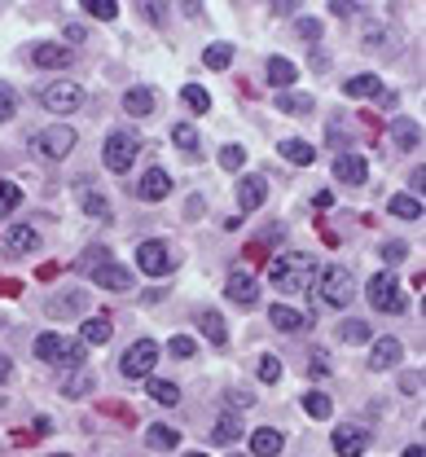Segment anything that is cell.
Masks as SVG:
<instances>
[{
	"instance_id": "obj_1",
	"label": "cell",
	"mask_w": 426,
	"mask_h": 457,
	"mask_svg": "<svg viewBox=\"0 0 426 457\" xmlns=\"http://www.w3.org/2000/svg\"><path fill=\"white\" fill-rule=\"evenodd\" d=\"M268 278H273V286L282 290V295H304L307 286H312V255H304V251H291V255H277L273 264H268Z\"/></svg>"
},
{
	"instance_id": "obj_2",
	"label": "cell",
	"mask_w": 426,
	"mask_h": 457,
	"mask_svg": "<svg viewBox=\"0 0 426 457\" xmlns=\"http://www.w3.org/2000/svg\"><path fill=\"white\" fill-rule=\"evenodd\" d=\"M312 282H316V295H321L330 308H343V303L352 299V290H356L348 264H321V273H316Z\"/></svg>"
},
{
	"instance_id": "obj_3",
	"label": "cell",
	"mask_w": 426,
	"mask_h": 457,
	"mask_svg": "<svg viewBox=\"0 0 426 457\" xmlns=\"http://www.w3.org/2000/svg\"><path fill=\"white\" fill-rule=\"evenodd\" d=\"M136 150H141V141H136V132H127V128H119V132H111L106 137V145H102V163L115 171V176H123V171L136 163Z\"/></svg>"
},
{
	"instance_id": "obj_4",
	"label": "cell",
	"mask_w": 426,
	"mask_h": 457,
	"mask_svg": "<svg viewBox=\"0 0 426 457\" xmlns=\"http://www.w3.org/2000/svg\"><path fill=\"white\" fill-rule=\"evenodd\" d=\"M365 299L378 312H405V308H409V299H405V290L396 282V273H373L365 286Z\"/></svg>"
},
{
	"instance_id": "obj_5",
	"label": "cell",
	"mask_w": 426,
	"mask_h": 457,
	"mask_svg": "<svg viewBox=\"0 0 426 457\" xmlns=\"http://www.w3.org/2000/svg\"><path fill=\"white\" fill-rule=\"evenodd\" d=\"M31 150H36L40 159H66V154L75 150V128H70V123H49V128H40V132L31 137Z\"/></svg>"
},
{
	"instance_id": "obj_6",
	"label": "cell",
	"mask_w": 426,
	"mask_h": 457,
	"mask_svg": "<svg viewBox=\"0 0 426 457\" xmlns=\"http://www.w3.org/2000/svg\"><path fill=\"white\" fill-rule=\"evenodd\" d=\"M84 343H70L66 335H40L36 339V356L40 361H58V365H70V370H84Z\"/></svg>"
},
{
	"instance_id": "obj_7",
	"label": "cell",
	"mask_w": 426,
	"mask_h": 457,
	"mask_svg": "<svg viewBox=\"0 0 426 457\" xmlns=\"http://www.w3.org/2000/svg\"><path fill=\"white\" fill-rule=\"evenodd\" d=\"M40 102H45V111H53L66 119V114H75L84 106V88H79L75 79H53V84L40 88Z\"/></svg>"
},
{
	"instance_id": "obj_8",
	"label": "cell",
	"mask_w": 426,
	"mask_h": 457,
	"mask_svg": "<svg viewBox=\"0 0 426 457\" xmlns=\"http://www.w3.org/2000/svg\"><path fill=\"white\" fill-rule=\"evenodd\" d=\"M154 361H159V343L154 339H136L127 352H123V361H119V374L123 378H150V370H154Z\"/></svg>"
},
{
	"instance_id": "obj_9",
	"label": "cell",
	"mask_w": 426,
	"mask_h": 457,
	"mask_svg": "<svg viewBox=\"0 0 426 457\" xmlns=\"http://www.w3.org/2000/svg\"><path fill=\"white\" fill-rule=\"evenodd\" d=\"M136 269H141L145 278H168V273H172V251H168L163 242H141V246H136Z\"/></svg>"
},
{
	"instance_id": "obj_10",
	"label": "cell",
	"mask_w": 426,
	"mask_h": 457,
	"mask_svg": "<svg viewBox=\"0 0 426 457\" xmlns=\"http://www.w3.org/2000/svg\"><path fill=\"white\" fill-rule=\"evenodd\" d=\"M233 194H238L242 216H246V212H259V207H264V198H268V180L250 171V176H242V180H238V189H233Z\"/></svg>"
},
{
	"instance_id": "obj_11",
	"label": "cell",
	"mask_w": 426,
	"mask_h": 457,
	"mask_svg": "<svg viewBox=\"0 0 426 457\" xmlns=\"http://www.w3.org/2000/svg\"><path fill=\"white\" fill-rule=\"evenodd\" d=\"M400 356H405V347H400V339H391V335H382V339H373V347H369V370H396L400 365Z\"/></svg>"
},
{
	"instance_id": "obj_12",
	"label": "cell",
	"mask_w": 426,
	"mask_h": 457,
	"mask_svg": "<svg viewBox=\"0 0 426 457\" xmlns=\"http://www.w3.org/2000/svg\"><path fill=\"white\" fill-rule=\"evenodd\" d=\"M88 278L102 286V290H127V286H132V269H127V264H115V260H102Z\"/></svg>"
},
{
	"instance_id": "obj_13",
	"label": "cell",
	"mask_w": 426,
	"mask_h": 457,
	"mask_svg": "<svg viewBox=\"0 0 426 457\" xmlns=\"http://www.w3.org/2000/svg\"><path fill=\"white\" fill-rule=\"evenodd\" d=\"M365 449H369L365 427H339V431H334V453L339 457H361Z\"/></svg>"
},
{
	"instance_id": "obj_14",
	"label": "cell",
	"mask_w": 426,
	"mask_h": 457,
	"mask_svg": "<svg viewBox=\"0 0 426 457\" xmlns=\"http://www.w3.org/2000/svg\"><path fill=\"white\" fill-rule=\"evenodd\" d=\"M225 299H233L242 312H250L259 303V286H255V278H246V273H233L229 286H225Z\"/></svg>"
},
{
	"instance_id": "obj_15",
	"label": "cell",
	"mask_w": 426,
	"mask_h": 457,
	"mask_svg": "<svg viewBox=\"0 0 426 457\" xmlns=\"http://www.w3.org/2000/svg\"><path fill=\"white\" fill-rule=\"evenodd\" d=\"M136 194L145 198V203H163L168 194H172V176L163 168H150L145 176H141V185H136Z\"/></svg>"
},
{
	"instance_id": "obj_16",
	"label": "cell",
	"mask_w": 426,
	"mask_h": 457,
	"mask_svg": "<svg viewBox=\"0 0 426 457\" xmlns=\"http://www.w3.org/2000/svg\"><path fill=\"white\" fill-rule=\"evenodd\" d=\"M70 49H66V45H53V40H45V45H36V49H31V62H36V66H45V71H66V66H70Z\"/></svg>"
},
{
	"instance_id": "obj_17",
	"label": "cell",
	"mask_w": 426,
	"mask_h": 457,
	"mask_svg": "<svg viewBox=\"0 0 426 457\" xmlns=\"http://www.w3.org/2000/svg\"><path fill=\"white\" fill-rule=\"evenodd\" d=\"M268 321H273V330H286V335H295V330L312 326L316 317H304V312H295V308H286V303H273V308H268Z\"/></svg>"
},
{
	"instance_id": "obj_18",
	"label": "cell",
	"mask_w": 426,
	"mask_h": 457,
	"mask_svg": "<svg viewBox=\"0 0 426 457\" xmlns=\"http://www.w3.org/2000/svg\"><path fill=\"white\" fill-rule=\"evenodd\" d=\"M4 246L13 255H31V251H40V233L31 225H13V228H4Z\"/></svg>"
},
{
	"instance_id": "obj_19",
	"label": "cell",
	"mask_w": 426,
	"mask_h": 457,
	"mask_svg": "<svg viewBox=\"0 0 426 457\" xmlns=\"http://www.w3.org/2000/svg\"><path fill=\"white\" fill-rule=\"evenodd\" d=\"M198 330L207 335V343H211V347H225V343H229V326H225V317H220L216 308L198 312Z\"/></svg>"
},
{
	"instance_id": "obj_20",
	"label": "cell",
	"mask_w": 426,
	"mask_h": 457,
	"mask_svg": "<svg viewBox=\"0 0 426 457\" xmlns=\"http://www.w3.org/2000/svg\"><path fill=\"white\" fill-rule=\"evenodd\" d=\"M334 176L348 180V185H365L369 163L361 159V154H339V159H334Z\"/></svg>"
},
{
	"instance_id": "obj_21",
	"label": "cell",
	"mask_w": 426,
	"mask_h": 457,
	"mask_svg": "<svg viewBox=\"0 0 426 457\" xmlns=\"http://www.w3.org/2000/svg\"><path fill=\"white\" fill-rule=\"evenodd\" d=\"M79 335H84V347H106V343H111V335H115V321H111L106 312H102V317H88Z\"/></svg>"
},
{
	"instance_id": "obj_22",
	"label": "cell",
	"mask_w": 426,
	"mask_h": 457,
	"mask_svg": "<svg viewBox=\"0 0 426 457\" xmlns=\"http://www.w3.org/2000/svg\"><path fill=\"white\" fill-rule=\"evenodd\" d=\"M282 431H273V427H259V431H250V457H277L282 453Z\"/></svg>"
},
{
	"instance_id": "obj_23",
	"label": "cell",
	"mask_w": 426,
	"mask_h": 457,
	"mask_svg": "<svg viewBox=\"0 0 426 457\" xmlns=\"http://www.w3.org/2000/svg\"><path fill=\"white\" fill-rule=\"evenodd\" d=\"M211 445H220V449H229V445H238L242 440V422L233 418V413H225L216 427H211V436H207Z\"/></svg>"
},
{
	"instance_id": "obj_24",
	"label": "cell",
	"mask_w": 426,
	"mask_h": 457,
	"mask_svg": "<svg viewBox=\"0 0 426 457\" xmlns=\"http://www.w3.org/2000/svg\"><path fill=\"white\" fill-rule=\"evenodd\" d=\"M145 445H150L154 453H172V449L181 445V431H176V427H163V422H154V427L145 431Z\"/></svg>"
},
{
	"instance_id": "obj_25",
	"label": "cell",
	"mask_w": 426,
	"mask_h": 457,
	"mask_svg": "<svg viewBox=\"0 0 426 457\" xmlns=\"http://www.w3.org/2000/svg\"><path fill=\"white\" fill-rule=\"evenodd\" d=\"M84 303H88V299H84L79 290H66V295H53V299L45 303V312H49V317H75V312H84Z\"/></svg>"
},
{
	"instance_id": "obj_26",
	"label": "cell",
	"mask_w": 426,
	"mask_h": 457,
	"mask_svg": "<svg viewBox=\"0 0 426 457\" xmlns=\"http://www.w3.org/2000/svg\"><path fill=\"white\" fill-rule=\"evenodd\" d=\"M295 79H299L295 62H286V57H268V84H273V88H282V93H286Z\"/></svg>"
},
{
	"instance_id": "obj_27",
	"label": "cell",
	"mask_w": 426,
	"mask_h": 457,
	"mask_svg": "<svg viewBox=\"0 0 426 457\" xmlns=\"http://www.w3.org/2000/svg\"><path fill=\"white\" fill-rule=\"evenodd\" d=\"M277 154H282V159H291L295 168H307V163L316 159V150H312L307 141H299V137H286V141L277 145Z\"/></svg>"
},
{
	"instance_id": "obj_28",
	"label": "cell",
	"mask_w": 426,
	"mask_h": 457,
	"mask_svg": "<svg viewBox=\"0 0 426 457\" xmlns=\"http://www.w3.org/2000/svg\"><path fill=\"white\" fill-rule=\"evenodd\" d=\"M123 111L132 114V119H145V114L154 111V93L150 88H127L123 93Z\"/></svg>"
},
{
	"instance_id": "obj_29",
	"label": "cell",
	"mask_w": 426,
	"mask_h": 457,
	"mask_svg": "<svg viewBox=\"0 0 426 457\" xmlns=\"http://www.w3.org/2000/svg\"><path fill=\"white\" fill-rule=\"evenodd\" d=\"M93 383H97V374H93V370H75V374L61 383V396H66V400L88 396V392H93Z\"/></svg>"
},
{
	"instance_id": "obj_30",
	"label": "cell",
	"mask_w": 426,
	"mask_h": 457,
	"mask_svg": "<svg viewBox=\"0 0 426 457\" xmlns=\"http://www.w3.org/2000/svg\"><path fill=\"white\" fill-rule=\"evenodd\" d=\"M277 111H286V114H312V93H299V88H286V93H277Z\"/></svg>"
},
{
	"instance_id": "obj_31",
	"label": "cell",
	"mask_w": 426,
	"mask_h": 457,
	"mask_svg": "<svg viewBox=\"0 0 426 457\" xmlns=\"http://www.w3.org/2000/svg\"><path fill=\"white\" fill-rule=\"evenodd\" d=\"M391 132H396V145H400V150H418V141H422V128H418L414 119H396Z\"/></svg>"
},
{
	"instance_id": "obj_32",
	"label": "cell",
	"mask_w": 426,
	"mask_h": 457,
	"mask_svg": "<svg viewBox=\"0 0 426 457\" xmlns=\"http://www.w3.org/2000/svg\"><path fill=\"white\" fill-rule=\"evenodd\" d=\"M343 93H348V97H378V93H382V79H378V75H352V79L343 84Z\"/></svg>"
},
{
	"instance_id": "obj_33",
	"label": "cell",
	"mask_w": 426,
	"mask_h": 457,
	"mask_svg": "<svg viewBox=\"0 0 426 457\" xmlns=\"http://www.w3.org/2000/svg\"><path fill=\"white\" fill-rule=\"evenodd\" d=\"M391 216H400V220H422V198L396 194V198H391Z\"/></svg>"
},
{
	"instance_id": "obj_34",
	"label": "cell",
	"mask_w": 426,
	"mask_h": 457,
	"mask_svg": "<svg viewBox=\"0 0 426 457\" xmlns=\"http://www.w3.org/2000/svg\"><path fill=\"white\" fill-rule=\"evenodd\" d=\"M304 413H307V418H316V422H325V418L334 413V400L325 396V392H307V396H304Z\"/></svg>"
},
{
	"instance_id": "obj_35",
	"label": "cell",
	"mask_w": 426,
	"mask_h": 457,
	"mask_svg": "<svg viewBox=\"0 0 426 457\" xmlns=\"http://www.w3.org/2000/svg\"><path fill=\"white\" fill-rule=\"evenodd\" d=\"M202 62H207L211 71H225V66L233 62V45H229V40H216V45H207V54H202Z\"/></svg>"
},
{
	"instance_id": "obj_36",
	"label": "cell",
	"mask_w": 426,
	"mask_h": 457,
	"mask_svg": "<svg viewBox=\"0 0 426 457\" xmlns=\"http://www.w3.org/2000/svg\"><path fill=\"white\" fill-rule=\"evenodd\" d=\"M79 203H84V212H88L93 220H111V203H106V194L84 189V194H79Z\"/></svg>"
},
{
	"instance_id": "obj_37",
	"label": "cell",
	"mask_w": 426,
	"mask_h": 457,
	"mask_svg": "<svg viewBox=\"0 0 426 457\" xmlns=\"http://www.w3.org/2000/svg\"><path fill=\"white\" fill-rule=\"evenodd\" d=\"M181 97H184V106H189L193 114H207V111H211V93H207V88H198V84H184Z\"/></svg>"
},
{
	"instance_id": "obj_38",
	"label": "cell",
	"mask_w": 426,
	"mask_h": 457,
	"mask_svg": "<svg viewBox=\"0 0 426 457\" xmlns=\"http://www.w3.org/2000/svg\"><path fill=\"white\" fill-rule=\"evenodd\" d=\"M150 396H154V404H176V400H181V387L168 383V378H150Z\"/></svg>"
},
{
	"instance_id": "obj_39",
	"label": "cell",
	"mask_w": 426,
	"mask_h": 457,
	"mask_svg": "<svg viewBox=\"0 0 426 457\" xmlns=\"http://www.w3.org/2000/svg\"><path fill=\"white\" fill-rule=\"evenodd\" d=\"M172 141L181 145L184 154H193L198 150V128L193 123H172Z\"/></svg>"
},
{
	"instance_id": "obj_40",
	"label": "cell",
	"mask_w": 426,
	"mask_h": 457,
	"mask_svg": "<svg viewBox=\"0 0 426 457\" xmlns=\"http://www.w3.org/2000/svg\"><path fill=\"white\" fill-rule=\"evenodd\" d=\"M339 339L343 343H369L373 339V330H369L365 321H343V326H339Z\"/></svg>"
},
{
	"instance_id": "obj_41",
	"label": "cell",
	"mask_w": 426,
	"mask_h": 457,
	"mask_svg": "<svg viewBox=\"0 0 426 457\" xmlns=\"http://www.w3.org/2000/svg\"><path fill=\"white\" fill-rule=\"evenodd\" d=\"M18 203H22V189H18L13 180H0V216L18 212Z\"/></svg>"
},
{
	"instance_id": "obj_42",
	"label": "cell",
	"mask_w": 426,
	"mask_h": 457,
	"mask_svg": "<svg viewBox=\"0 0 426 457\" xmlns=\"http://www.w3.org/2000/svg\"><path fill=\"white\" fill-rule=\"evenodd\" d=\"M242 163H246L242 145H225V150H220V168L225 171H242Z\"/></svg>"
},
{
	"instance_id": "obj_43",
	"label": "cell",
	"mask_w": 426,
	"mask_h": 457,
	"mask_svg": "<svg viewBox=\"0 0 426 457\" xmlns=\"http://www.w3.org/2000/svg\"><path fill=\"white\" fill-rule=\"evenodd\" d=\"M84 13H93V18H102V22H106V18H115V13H119V4H115V0H84Z\"/></svg>"
},
{
	"instance_id": "obj_44",
	"label": "cell",
	"mask_w": 426,
	"mask_h": 457,
	"mask_svg": "<svg viewBox=\"0 0 426 457\" xmlns=\"http://www.w3.org/2000/svg\"><path fill=\"white\" fill-rule=\"evenodd\" d=\"M282 378V361L277 356H259V383H277Z\"/></svg>"
},
{
	"instance_id": "obj_45",
	"label": "cell",
	"mask_w": 426,
	"mask_h": 457,
	"mask_svg": "<svg viewBox=\"0 0 426 457\" xmlns=\"http://www.w3.org/2000/svg\"><path fill=\"white\" fill-rule=\"evenodd\" d=\"M18 111V97H13V88L9 84H0V123H9Z\"/></svg>"
},
{
	"instance_id": "obj_46",
	"label": "cell",
	"mask_w": 426,
	"mask_h": 457,
	"mask_svg": "<svg viewBox=\"0 0 426 457\" xmlns=\"http://www.w3.org/2000/svg\"><path fill=\"white\" fill-rule=\"evenodd\" d=\"M307 374H312V378H325V374H330V356H325L321 347L307 356Z\"/></svg>"
},
{
	"instance_id": "obj_47",
	"label": "cell",
	"mask_w": 426,
	"mask_h": 457,
	"mask_svg": "<svg viewBox=\"0 0 426 457\" xmlns=\"http://www.w3.org/2000/svg\"><path fill=\"white\" fill-rule=\"evenodd\" d=\"M405 255H409V246H405V242H387V246H382V260H387V264H400Z\"/></svg>"
},
{
	"instance_id": "obj_48",
	"label": "cell",
	"mask_w": 426,
	"mask_h": 457,
	"mask_svg": "<svg viewBox=\"0 0 426 457\" xmlns=\"http://www.w3.org/2000/svg\"><path fill=\"white\" fill-rule=\"evenodd\" d=\"M168 347H172V356H181V361H189V356L198 352V343H193V339H184V335H181V339H172Z\"/></svg>"
},
{
	"instance_id": "obj_49",
	"label": "cell",
	"mask_w": 426,
	"mask_h": 457,
	"mask_svg": "<svg viewBox=\"0 0 426 457\" xmlns=\"http://www.w3.org/2000/svg\"><path fill=\"white\" fill-rule=\"evenodd\" d=\"M299 36L304 40H321V22L316 18H299Z\"/></svg>"
},
{
	"instance_id": "obj_50",
	"label": "cell",
	"mask_w": 426,
	"mask_h": 457,
	"mask_svg": "<svg viewBox=\"0 0 426 457\" xmlns=\"http://www.w3.org/2000/svg\"><path fill=\"white\" fill-rule=\"evenodd\" d=\"M229 409H250V404H255V396H250V392H229Z\"/></svg>"
},
{
	"instance_id": "obj_51",
	"label": "cell",
	"mask_w": 426,
	"mask_h": 457,
	"mask_svg": "<svg viewBox=\"0 0 426 457\" xmlns=\"http://www.w3.org/2000/svg\"><path fill=\"white\" fill-rule=\"evenodd\" d=\"M330 9H334V13H339V18H348V13H356V9H361V4H343V0H334V4H330Z\"/></svg>"
},
{
	"instance_id": "obj_52",
	"label": "cell",
	"mask_w": 426,
	"mask_h": 457,
	"mask_svg": "<svg viewBox=\"0 0 426 457\" xmlns=\"http://www.w3.org/2000/svg\"><path fill=\"white\" fill-rule=\"evenodd\" d=\"M9 374H13V361L0 352V383H9Z\"/></svg>"
},
{
	"instance_id": "obj_53",
	"label": "cell",
	"mask_w": 426,
	"mask_h": 457,
	"mask_svg": "<svg viewBox=\"0 0 426 457\" xmlns=\"http://www.w3.org/2000/svg\"><path fill=\"white\" fill-rule=\"evenodd\" d=\"M141 13H150V22H159L163 18V4H141Z\"/></svg>"
},
{
	"instance_id": "obj_54",
	"label": "cell",
	"mask_w": 426,
	"mask_h": 457,
	"mask_svg": "<svg viewBox=\"0 0 426 457\" xmlns=\"http://www.w3.org/2000/svg\"><path fill=\"white\" fill-rule=\"evenodd\" d=\"M66 40L70 45H84V27H66Z\"/></svg>"
},
{
	"instance_id": "obj_55",
	"label": "cell",
	"mask_w": 426,
	"mask_h": 457,
	"mask_svg": "<svg viewBox=\"0 0 426 457\" xmlns=\"http://www.w3.org/2000/svg\"><path fill=\"white\" fill-rule=\"evenodd\" d=\"M405 457H426V453H422V445H409V449H405Z\"/></svg>"
},
{
	"instance_id": "obj_56",
	"label": "cell",
	"mask_w": 426,
	"mask_h": 457,
	"mask_svg": "<svg viewBox=\"0 0 426 457\" xmlns=\"http://www.w3.org/2000/svg\"><path fill=\"white\" fill-rule=\"evenodd\" d=\"M184 457H207V453H184Z\"/></svg>"
},
{
	"instance_id": "obj_57",
	"label": "cell",
	"mask_w": 426,
	"mask_h": 457,
	"mask_svg": "<svg viewBox=\"0 0 426 457\" xmlns=\"http://www.w3.org/2000/svg\"><path fill=\"white\" fill-rule=\"evenodd\" d=\"M53 457H70V453H53Z\"/></svg>"
},
{
	"instance_id": "obj_58",
	"label": "cell",
	"mask_w": 426,
	"mask_h": 457,
	"mask_svg": "<svg viewBox=\"0 0 426 457\" xmlns=\"http://www.w3.org/2000/svg\"><path fill=\"white\" fill-rule=\"evenodd\" d=\"M233 457H242V453H233Z\"/></svg>"
}]
</instances>
